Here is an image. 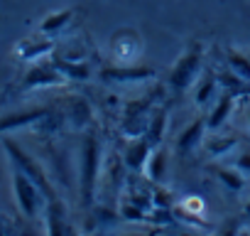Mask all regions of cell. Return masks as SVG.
<instances>
[{
	"label": "cell",
	"instance_id": "7402d4cb",
	"mask_svg": "<svg viewBox=\"0 0 250 236\" xmlns=\"http://www.w3.org/2000/svg\"><path fill=\"white\" fill-rule=\"evenodd\" d=\"M118 214H120V219H125V221H145L147 216H150V212L147 209H143L140 204H135V202H130L128 197L125 199H120V207H118Z\"/></svg>",
	"mask_w": 250,
	"mask_h": 236
},
{
	"label": "cell",
	"instance_id": "44dd1931",
	"mask_svg": "<svg viewBox=\"0 0 250 236\" xmlns=\"http://www.w3.org/2000/svg\"><path fill=\"white\" fill-rule=\"evenodd\" d=\"M216 177L228 192H240L245 187V175L238 167H216Z\"/></svg>",
	"mask_w": 250,
	"mask_h": 236
},
{
	"label": "cell",
	"instance_id": "2e32d148",
	"mask_svg": "<svg viewBox=\"0 0 250 236\" xmlns=\"http://www.w3.org/2000/svg\"><path fill=\"white\" fill-rule=\"evenodd\" d=\"M165 131H167V111L165 108H152L150 113V121H147V128H145V141L157 148L162 145V138H165Z\"/></svg>",
	"mask_w": 250,
	"mask_h": 236
},
{
	"label": "cell",
	"instance_id": "d6986e66",
	"mask_svg": "<svg viewBox=\"0 0 250 236\" xmlns=\"http://www.w3.org/2000/svg\"><path fill=\"white\" fill-rule=\"evenodd\" d=\"M44 229L49 234H64V231H69V226L64 221V204L59 199L47 202V207H44Z\"/></svg>",
	"mask_w": 250,
	"mask_h": 236
},
{
	"label": "cell",
	"instance_id": "d4e9b609",
	"mask_svg": "<svg viewBox=\"0 0 250 236\" xmlns=\"http://www.w3.org/2000/svg\"><path fill=\"white\" fill-rule=\"evenodd\" d=\"M184 209H189L187 214H204V202H201V197H189V199H184L182 212H184Z\"/></svg>",
	"mask_w": 250,
	"mask_h": 236
},
{
	"label": "cell",
	"instance_id": "9c48e42d",
	"mask_svg": "<svg viewBox=\"0 0 250 236\" xmlns=\"http://www.w3.org/2000/svg\"><path fill=\"white\" fill-rule=\"evenodd\" d=\"M54 47H57V45L52 42V37H47V35L40 32V37H27V40H22V42L15 47V54H18L22 62H35V59H42V57L52 54Z\"/></svg>",
	"mask_w": 250,
	"mask_h": 236
},
{
	"label": "cell",
	"instance_id": "ffe728a7",
	"mask_svg": "<svg viewBox=\"0 0 250 236\" xmlns=\"http://www.w3.org/2000/svg\"><path fill=\"white\" fill-rule=\"evenodd\" d=\"M226 64H228V69L235 71L240 79L250 81V54H245V52L230 47V49H226Z\"/></svg>",
	"mask_w": 250,
	"mask_h": 236
},
{
	"label": "cell",
	"instance_id": "5b68a950",
	"mask_svg": "<svg viewBox=\"0 0 250 236\" xmlns=\"http://www.w3.org/2000/svg\"><path fill=\"white\" fill-rule=\"evenodd\" d=\"M98 76L105 84H138V81H150L157 74L150 67H135L133 62H125V64H115V67H103L98 71Z\"/></svg>",
	"mask_w": 250,
	"mask_h": 236
},
{
	"label": "cell",
	"instance_id": "8fae6325",
	"mask_svg": "<svg viewBox=\"0 0 250 236\" xmlns=\"http://www.w3.org/2000/svg\"><path fill=\"white\" fill-rule=\"evenodd\" d=\"M64 113H66V121L71 123V128H76V131H83L93 123V108L83 96H71Z\"/></svg>",
	"mask_w": 250,
	"mask_h": 236
},
{
	"label": "cell",
	"instance_id": "ac0fdd59",
	"mask_svg": "<svg viewBox=\"0 0 250 236\" xmlns=\"http://www.w3.org/2000/svg\"><path fill=\"white\" fill-rule=\"evenodd\" d=\"M167 160H169V155H167V150H162L160 145L157 148H152V153H150V158H147V163H145V177L150 180V182H162V177H165V172H167Z\"/></svg>",
	"mask_w": 250,
	"mask_h": 236
},
{
	"label": "cell",
	"instance_id": "4316f807",
	"mask_svg": "<svg viewBox=\"0 0 250 236\" xmlns=\"http://www.w3.org/2000/svg\"><path fill=\"white\" fill-rule=\"evenodd\" d=\"M5 231V224H3V219H0V234H3Z\"/></svg>",
	"mask_w": 250,
	"mask_h": 236
},
{
	"label": "cell",
	"instance_id": "5bb4252c",
	"mask_svg": "<svg viewBox=\"0 0 250 236\" xmlns=\"http://www.w3.org/2000/svg\"><path fill=\"white\" fill-rule=\"evenodd\" d=\"M54 67L62 71V76L66 81H88L93 76V67L83 59H66V57H52Z\"/></svg>",
	"mask_w": 250,
	"mask_h": 236
},
{
	"label": "cell",
	"instance_id": "8992f818",
	"mask_svg": "<svg viewBox=\"0 0 250 236\" xmlns=\"http://www.w3.org/2000/svg\"><path fill=\"white\" fill-rule=\"evenodd\" d=\"M66 79L62 76V71L54 67V62L49 64H35L27 69V74L22 76L20 89L22 91H32V89H49V86H62Z\"/></svg>",
	"mask_w": 250,
	"mask_h": 236
},
{
	"label": "cell",
	"instance_id": "e0dca14e",
	"mask_svg": "<svg viewBox=\"0 0 250 236\" xmlns=\"http://www.w3.org/2000/svg\"><path fill=\"white\" fill-rule=\"evenodd\" d=\"M74 20V10L66 8V10H57V13H49L42 23H40V32L47 35V37H57L66 30V25Z\"/></svg>",
	"mask_w": 250,
	"mask_h": 236
},
{
	"label": "cell",
	"instance_id": "83f0119b",
	"mask_svg": "<svg viewBox=\"0 0 250 236\" xmlns=\"http://www.w3.org/2000/svg\"><path fill=\"white\" fill-rule=\"evenodd\" d=\"M248 126H250V113H248Z\"/></svg>",
	"mask_w": 250,
	"mask_h": 236
},
{
	"label": "cell",
	"instance_id": "ba28073f",
	"mask_svg": "<svg viewBox=\"0 0 250 236\" xmlns=\"http://www.w3.org/2000/svg\"><path fill=\"white\" fill-rule=\"evenodd\" d=\"M206 131H208L206 118H196V121H191V123L177 136V141H174V150H177V155H179V158L191 155L194 148L204 141V133H206Z\"/></svg>",
	"mask_w": 250,
	"mask_h": 236
},
{
	"label": "cell",
	"instance_id": "9a60e30c",
	"mask_svg": "<svg viewBox=\"0 0 250 236\" xmlns=\"http://www.w3.org/2000/svg\"><path fill=\"white\" fill-rule=\"evenodd\" d=\"M216 94H221V81H218V74L216 71L201 74L194 81V103L196 106H206L208 101H213Z\"/></svg>",
	"mask_w": 250,
	"mask_h": 236
},
{
	"label": "cell",
	"instance_id": "3957f363",
	"mask_svg": "<svg viewBox=\"0 0 250 236\" xmlns=\"http://www.w3.org/2000/svg\"><path fill=\"white\" fill-rule=\"evenodd\" d=\"M13 194H15L18 209L27 219H37L47 207V197L40 189V185L25 170H20L18 165H13Z\"/></svg>",
	"mask_w": 250,
	"mask_h": 236
},
{
	"label": "cell",
	"instance_id": "7a4b0ae2",
	"mask_svg": "<svg viewBox=\"0 0 250 236\" xmlns=\"http://www.w3.org/2000/svg\"><path fill=\"white\" fill-rule=\"evenodd\" d=\"M201 71H204V45L191 42L179 54V59L172 64V69L167 74V84H169L172 91L182 94V91L194 86V81L201 76Z\"/></svg>",
	"mask_w": 250,
	"mask_h": 236
},
{
	"label": "cell",
	"instance_id": "277c9868",
	"mask_svg": "<svg viewBox=\"0 0 250 236\" xmlns=\"http://www.w3.org/2000/svg\"><path fill=\"white\" fill-rule=\"evenodd\" d=\"M3 148H5V153H8V158H10V163L13 165H18L20 170H25L37 185H40V189L44 192V197H47V202H54V199H59L57 197V192H54V187H52V182H49V177H47V172H44V167L20 145V143H15L13 138H3Z\"/></svg>",
	"mask_w": 250,
	"mask_h": 236
},
{
	"label": "cell",
	"instance_id": "52a82bcc",
	"mask_svg": "<svg viewBox=\"0 0 250 236\" xmlns=\"http://www.w3.org/2000/svg\"><path fill=\"white\" fill-rule=\"evenodd\" d=\"M49 111H52V106H32V108H20V111L0 116V136H5L10 131H18V128H32Z\"/></svg>",
	"mask_w": 250,
	"mask_h": 236
},
{
	"label": "cell",
	"instance_id": "30bf717a",
	"mask_svg": "<svg viewBox=\"0 0 250 236\" xmlns=\"http://www.w3.org/2000/svg\"><path fill=\"white\" fill-rule=\"evenodd\" d=\"M235 96H238V94H233V91H228V89H221L216 103L211 106V111H208V116H206V126H208V131H218V128L228 121V116L233 113Z\"/></svg>",
	"mask_w": 250,
	"mask_h": 236
},
{
	"label": "cell",
	"instance_id": "6da1fadb",
	"mask_svg": "<svg viewBox=\"0 0 250 236\" xmlns=\"http://www.w3.org/2000/svg\"><path fill=\"white\" fill-rule=\"evenodd\" d=\"M98 177H101V141L93 133H86L81 143V160H79V192L83 207L93 204Z\"/></svg>",
	"mask_w": 250,
	"mask_h": 236
},
{
	"label": "cell",
	"instance_id": "484cf974",
	"mask_svg": "<svg viewBox=\"0 0 250 236\" xmlns=\"http://www.w3.org/2000/svg\"><path fill=\"white\" fill-rule=\"evenodd\" d=\"M243 214H245V216H248V219H250V202H248V204H245V207H243Z\"/></svg>",
	"mask_w": 250,
	"mask_h": 236
},
{
	"label": "cell",
	"instance_id": "cb8c5ba5",
	"mask_svg": "<svg viewBox=\"0 0 250 236\" xmlns=\"http://www.w3.org/2000/svg\"><path fill=\"white\" fill-rule=\"evenodd\" d=\"M233 167H238L245 177H250V148L243 150V153H238V158L233 160Z\"/></svg>",
	"mask_w": 250,
	"mask_h": 236
},
{
	"label": "cell",
	"instance_id": "603a6c76",
	"mask_svg": "<svg viewBox=\"0 0 250 236\" xmlns=\"http://www.w3.org/2000/svg\"><path fill=\"white\" fill-rule=\"evenodd\" d=\"M240 143L238 136H223V138H213L208 143V155L211 158H223V155H230V150Z\"/></svg>",
	"mask_w": 250,
	"mask_h": 236
},
{
	"label": "cell",
	"instance_id": "7c38bea8",
	"mask_svg": "<svg viewBox=\"0 0 250 236\" xmlns=\"http://www.w3.org/2000/svg\"><path fill=\"white\" fill-rule=\"evenodd\" d=\"M152 153V145L140 136V138H128V145L123 150V163L128 170H145V163Z\"/></svg>",
	"mask_w": 250,
	"mask_h": 236
},
{
	"label": "cell",
	"instance_id": "4fadbf2b",
	"mask_svg": "<svg viewBox=\"0 0 250 236\" xmlns=\"http://www.w3.org/2000/svg\"><path fill=\"white\" fill-rule=\"evenodd\" d=\"M113 57L123 59V62H130L133 57L140 54V35L133 30H118L113 35Z\"/></svg>",
	"mask_w": 250,
	"mask_h": 236
}]
</instances>
